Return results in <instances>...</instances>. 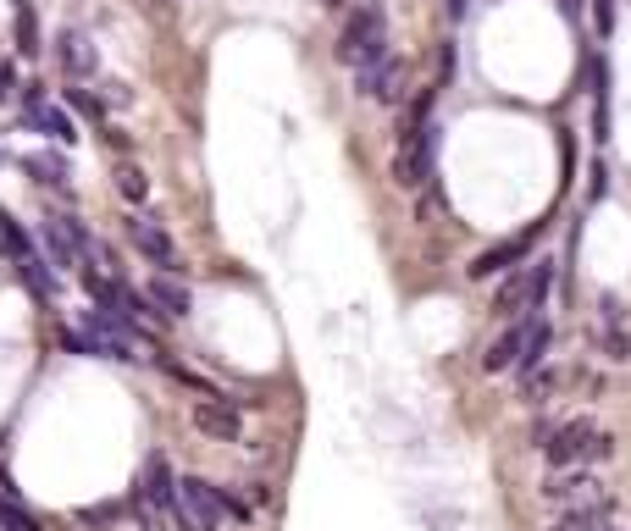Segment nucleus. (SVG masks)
Returning <instances> with one entry per match:
<instances>
[{"label":"nucleus","mask_w":631,"mask_h":531,"mask_svg":"<svg viewBox=\"0 0 631 531\" xmlns=\"http://www.w3.org/2000/svg\"><path fill=\"white\" fill-rule=\"evenodd\" d=\"M560 12H565V17H571V23H576V17H582V0H560Z\"/></svg>","instance_id":"30"},{"label":"nucleus","mask_w":631,"mask_h":531,"mask_svg":"<svg viewBox=\"0 0 631 531\" xmlns=\"http://www.w3.org/2000/svg\"><path fill=\"white\" fill-rule=\"evenodd\" d=\"M12 89H17V72H12V61H0V106L12 100Z\"/></svg>","instance_id":"29"},{"label":"nucleus","mask_w":631,"mask_h":531,"mask_svg":"<svg viewBox=\"0 0 631 531\" xmlns=\"http://www.w3.org/2000/svg\"><path fill=\"white\" fill-rule=\"evenodd\" d=\"M604 531H615V526H604Z\"/></svg>","instance_id":"32"},{"label":"nucleus","mask_w":631,"mask_h":531,"mask_svg":"<svg viewBox=\"0 0 631 531\" xmlns=\"http://www.w3.org/2000/svg\"><path fill=\"white\" fill-rule=\"evenodd\" d=\"M67 106L78 111V117H89V122H106V100L89 95V89H67Z\"/></svg>","instance_id":"24"},{"label":"nucleus","mask_w":631,"mask_h":531,"mask_svg":"<svg viewBox=\"0 0 631 531\" xmlns=\"http://www.w3.org/2000/svg\"><path fill=\"white\" fill-rule=\"evenodd\" d=\"M0 244L12 249V266H23V260H34V255H39L34 238H28L23 227H17V216H6V211H0Z\"/></svg>","instance_id":"19"},{"label":"nucleus","mask_w":631,"mask_h":531,"mask_svg":"<svg viewBox=\"0 0 631 531\" xmlns=\"http://www.w3.org/2000/svg\"><path fill=\"white\" fill-rule=\"evenodd\" d=\"M28 128L56 139V144H78V128H72V117L61 106H28Z\"/></svg>","instance_id":"16"},{"label":"nucleus","mask_w":631,"mask_h":531,"mask_svg":"<svg viewBox=\"0 0 631 531\" xmlns=\"http://www.w3.org/2000/svg\"><path fill=\"white\" fill-rule=\"evenodd\" d=\"M322 6H333V12H338V6H344V0H322Z\"/></svg>","instance_id":"31"},{"label":"nucleus","mask_w":631,"mask_h":531,"mask_svg":"<svg viewBox=\"0 0 631 531\" xmlns=\"http://www.w3.org/2000/svg\"><path fill=\"white\" fill-rule=\"evenodd\" d=\"M111 520H117V504H95V509H78V526H111Z\"/></svg>","instance_id":"26"},{"label":"nucleus","mask_w":631,"mask_h":531,"mask_svg":"<svg viewBox=\"0 0 631 531\" xmlns=\"http://www.w3.org/2000/svg\"><path fill=\"white\" fill-rule=\"evenodd\" d=\"M554 382H560V377H554L548 366H543V371H532V377H521V399L537 410V404H548V399H554Z\"/></svg>","instance_id":"21"},{"label":"nucleus","mask_w":631,"mask_h":531,"mask_svg":"<svg viewBox=\"0 0 631 531\" xmlns=\"http://www.w3.org/2000/svg\"><path fill=\"white\" fill-rule=\"evenodd\" d=\"M100 100H106V106H128V100H133V89H128L122 78H106V83H100Z\"/></svg>","instance_id":"27"},{"label":"nucleus","mask_w":631,"mask_h":531,"mask_svg":"<svg viewBox=\"0 0 631 531\" xmlns=\"http://www.w3.org/2000/svg\"><path fill=\"white\" fill-rule=\"evenodd\" d=\"M144 294L155 299V310H161V316H178V321H183V316H189V310H194V294H189V283H183V277H167V272H155Z\"/></svg>","instance_id":"14"},{"label":"nucleus","mask_w":631,"mask_h":531,"mask_svg":"<svg viewBox=\"0 0 631 531\" xmlns=\"http://www.w3.org/2000/svg\"><path fill=\"white\" fill-rule=\"evenodd\" d=\"M537 498L543 504H587V498H598V476L593 471H554L543 487H537Z\"/></svg>","instance_id":"12"},{"label":"nucleus","mask_w":631,"mask_h":531,"mask_svg":"<svg viewBox=\"0 0 631 531\" xmlns=\"http://www.w3.org/2000/svg\"><path fill=\"white\" fill-rule=\"evenodd\" d=\"M604 354L609 360H631V332L626 327H604Z\"/></svg>","instance_id":"25"},{"label":"nucleus","mask_w":631,"mask_h":531,"mask_svg":"<svg viewBox=\"0 0 631 531\" xmlns=\"http://www.w3.org/2000/svg\"><path fill=\"white\" fill-rule=\"evenodd\" d=\"M593 28L598 34H615V0H593Z\"/></svg>","instance_id":"28"},{"label":"nucleus","mask_w":631,"mask_h":531,"mask_svg":"<svg viewBox=\"0 0 631 531\" xmlns=\"http://www.w3.org/2000/svg\"><path fill=\"white\" fill-rule=\"evenodd\" d=\"M122 233H128V244L139 249V260H150L155 272H167V277H178L183 272V255H178V244H172V233L155 216H139L133 211L128 222H122Z\"/></svg>","instance_id":"6"},{"label":"nucleus","mask_w":631,"mask_h":531,"mask_svg":"<svg viewBox=\"0 0 631 531\" xmlns=\"http://www.w3.org/2000/svg\"><path fill=\"white\" fill-rule=\"evenodd\" d=\"M537 238H543V222H537V227H526V233H515V238H499V244H488L482 255H471L465 277H471V283H493V277L521 272V266H532Z\"/></svg>","instance_id":"5"},{"label":"nucleus","mask_w":631,"mask_h":531,"mask_svg":"<svg viewBox=\"0 0 631 531\" xmlns=\"http://www.w3.org/2000/svg\"><path fill=\"white\" fill-rule=\"evenodd\" d=\"M609 454H615V437L598 432L593 415H576V421L554 426V437L543 443L548 471H587L593 460H609Z\"/></svg>","instance_id":"2"},{"label":"nucleus","mask_w":631,"mask_h":531,"mask_svg":"<svg viewBox=\"0 0 631 531\" xmlns=\"http://www.w3.org/2000/svg\"><path fill=\"white\" fill-rule=\"evenodd\" d=\"M17 50L23 56H39V23H34V6L17 0Z\"/></svg>","instance_id":"22"},{"label":"nucleus","mask_w":631,"mask_h":531,"mask_svg":"<svg viewBox=\"0 0 631 531\" xmlns=\"http://www.w3.org/2000/svg\"><path fill=\"white\" fill-rule=\"evenodd\" d=\"M56 61H61V72H67L72 83H84V78H95L100 72V50L89 45L84 28H61L56 34Z\"/></svg>","instance_id":"11"},{"label":"nucleus","mask_w":631,"mask_h":531,"mask_svg":"<svg viewBox=\"0 0 631 531\" xmlns=\"http://www.w3.org/2000/svg\"><path fill=\"white\" fill-rule=\"evenodd\" d=\"M333 56L344 61L349 72H366V67H377V61L393 56V28H388V6H382V0H360V6H349Z\"/></svg>","instance_id":"1"},{"label":"nucleus","mask_w":631,"mask_h":531,"mask_svg":"<svg viewBox=\"0 0 631 531\" xmlns=\"http://www.w3.org/2000/svg\"><path fill=\"white\" fill-rule=\"evenodd\" d=\"M438 144H443V122L438 117L421 122L410 139H399V150H393V183H399L405 194H416V189L432 183V172H438Z\"/></svg>","instance_id":"4"},{"label":"nucleus","mask_w":631,"mask_h":531,"mask_svg":"<svg viewBox=\"0 0 631 531\" xmlns=\"http://www.w3.org/2000/svg\"><path fill=\"white\" fill-rule=\"evenodd\" d=\"M178 509L194 520L200 531H211L216 520H250L255 509L244 504L239 493H227V487H216V482H205V476H178Z\"/></svg>","instance_id":"3"},{"label":"nucleus","mask_w":631,"mask_h":531,"mask_svg":"<svg viewBox=\"0 0 631 531\" xmlns=\"http://www.w3.org/2000/svg\"><path fill=\"white\" fill-rule=\"evenodd\" d=\"M405 78H410V67L399 56H388V61H377V67L355 72V95L377 100V106H399V100H405Z\"/></svg>","instance_id":"8"},{"label":"nucleus","mask_w":631,"mask_h":531,"mask_svg":"<svg viewBox=\"0 0 631 531\" xmlns=\"http://www.w3.org/2000/svg\"><path fill=\"white\" fill-rule=\"evenodd\" d=\"M0 531H39V520L28 515L12 493H0Z\"/></svg>","instance_id":"23"},{"label":"nucleus","mask_w":631,"mask_h":531,"mask_svg":"<svg viewBox=\"0 0 631 531\" xmlns=\"http://www.w3.org/2000/svg\"><path fill=\"white\" fill-rule=\"evenodd\" d=\"M39 249L50 255V266H78V249H72L61 216H45V222H39Z\"/></svg>","instance_id":"17"},{"label":"nucleus","mask_w":631,"mask_h":531,"mask_svg":"<svg viewBox=\"0 0 631 531\" xmlns=\"http://www.w3.org/2000/svg\"><path fill=\"white\" fill-rule=\"evenodd\" d=\"M526 338H532V316H521V321H504V332L482 349V371L488 377H499V371H515L521 366V354H526Z\"/></svg>","instance_id":"10"},{"label":"nucleus","mask_w":631,"mask_h":531,"mask_svg":"<svg viewBox=\"0 0 631 531\" xmlns=\"http://www.w3.org/2000/svg\"><path fill=\"white\" fill-rule=\"evenodd\" d=\"M17 277H23L28 288H34V299H56V294H61V277L50 272V260H45V255L23 260V266H17Z\"/></svg>","instance_id":"18"},{"label":"nucleus","mask_w":631,"mask_h":531,"mask_svg":"<svg viewBox=\"0 0 631 531\" xmlns=\"http://www.w3.org/2000/svg\"><path fill=\"white\" fill-rule=\"evenodd\" d=\"M117 189H122V200H128V205H144V200H150V177H144V166L122 161L117 166Z\"/></svg>","instance_id":"20"},{"label":"nucleus","mask_w":631,"mask_h":531,"mask_svg":"<svg viewBox=\"0 0 631 531\" xmlns=\"http://www.w3.org/2000/svg\"><path fill=\"white\" fill-rule=\"evenodd\" d=\"M23 172L34 177V183H45V189H67V183H72L67 155H56V150H34V155H23Z\"/></svg>","instance_id":"15"},{"label":"nucleus","mask_w":631,"mask_h":531,"mask_svg":"<svg viewBox=\"0 0 631 531\" xmlns=\"http://www.w3.org/2000/svg\"><path fill=\"white\" fill-rule=\"evenodd\" d=\"M133 493H139L155 515H172V509H178V471H172L167 454H144V471H139V482H133Z\"/></svg>","instance_id":"7"},{"label":"nucleus","mask_w":631,"mask_h":531,"mask_svg":"<svg viewBox=\"0 0 631 531\" xmlns=\"http://www.w3.org/2000/svg\"><path fill=\"white\" fill-rule=\"evenodd\" d=\"M609 515H615V498L609 493H598V498H587V504H571L560 520L548 531H604L609 526Z\"/></svg>","instance_id":"13"},{"label":"nucleus","mask_w":631,"mask_h":531,"mask_svg":"<svg viewBox=\"0 0 631 531\" xmlns=\"http://www.w3.org/2000/svg\"><path fill=\"white\" fill-rule=\"evenodd\" d=\"M189 421H194V432L211 437V443H239L244 437V415H239V404H227V399H194Z\"/></svg>","instance_id":"9"}]
</instances>
